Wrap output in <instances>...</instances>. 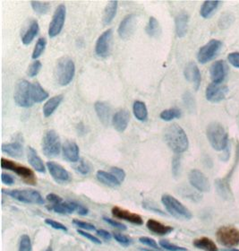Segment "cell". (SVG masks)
I'll use <instances>...</instances> for the list:
<instances>
[{"mask_svg":"<svg viewBox=\"0 0 239 251\" xmlns=\"http://www.w3.org/2000/svg\"><path fill=\"white\" fill-rule=\"evenodd\" d=\"M181 116H182L181 110H179L178 108H171V109L163 110L160 114V118L162 121H172L181 118Z\"/></svg>","mask_w":239,"mask_h":251,"instance_id":"36","label":"cell"},{"mask_svg":"<svg viewBox=\"0 0 239 251\" xmlns=\"http://www.w3.org/2000/svg\"><path fill=\"white\" fill-rule=\"evenodd\" d=\"M111 213H112V215H114L115 217H117L119 219L124 220L126 222H129L133 225H142L143 224V218L141 217L140 215L131 213L129 211L123 209V208L119 207V206H114L111 210Z\"/></svg>","mask_w":239,"mask_h":251,"instance_id":"18","label":"cell"},{"mask_svg":"<svg viewBox=\"0 0 239 251\" xmlns=\"http://www.w3.org/2000/svg\"><path fill=\"white\" fill-rule=\"evenodd\" d=\"M94 109L101 123L106 126L109 125L111 118V109L109 105L103 101H97L94 104Z\"/></svg>","mask_w":239,"mask_h":251,"instance_id":"23","label":"cell"},{"mask_svg":"<svg viewBox=\"0 0 239 251\" xmlns=\"http://www.w3.org/2000/svg\"><path fill=\"white\" fill-rule=\"evenodd\" d=\"M1 179H2V182L5 184V185H7V186H11V185L15 183L14 178L7 173H3L1 174Z\"/></svg>","mask_w":239,"mask_h":251,"instance_id":"57","label":"cell"},{"mask_svg":"<svg viewBox=\"0 0 239 251\" xmlns=\"http://www.w3.org/2000/svg\"><path fill=\"white\" fill-rule=\"evenodd\" d=\"M118 5L119 2L117 1H110L109 4L105 8L104 14H103V23L104 25H109L116 16L117 11H118Z\"/></svg>","mask_w":239,"mask_h":251,"instance_id":"35","label":"cell"},{"mask_svg":"<svg viewBox=\"0 0 239 251\" xmlns=\"http://www.w3.org/2000/svg\"><path fill=\"white\" fill-rule=\"evenodd\" d=\"M180 164H181L180 157L178 156V155L173 157V160H172V172H173L174 176H177L179 174Z\"/></svg>","mask_w":239,"mask_h":251,"instance_id":"50","label":"cell"},{"mask_svg":"<svg viewBox=\"0 0 239 251\" xmlns=\"http://www.w3.org/2000/svg\"><path fill=\"white\" fill-rule=\"evenodd\" d=\"M184 75L187 81L190 82L193 85L194 89L197 91L200 88L201 82H202V75L197 65L193 62H189L187 64V66L184 69Z\"/></svg>","mask_w":239,"mask_h":251,"instance_id":"15","label":"cell"},{"mask_svg":"<svg viewBox=\"0 0 239 251\" xmlns=\"http://www.w3.org/2000/svg\"><path fill=\"white\" fill-rule=\"evenodd\" d=\"M193 246L203 251H218V247L207 237H201L193 241Z\"/></svg>","mask_w":239,"mask_h":251,"instance_id":"31","label":"cell"},{"mask_svg":"<svg viewBox=\"0 0 239 251\" xmlns=\"http://www.w3.org/2000/svg\"><path fill=\"white\" fill-rule=\"evenodd\" d=\"M209 143L216 151H226L228 148L229 136L223 126L218 122H212L206 128Z\"/></svg>","mask_w":239,"mask_h":251,"instance_id":"2","label":"cell"},{"mask_svg":"<svg viewBox=\"0 0 239 251\" xmlns=\"http://www.w3.org/2000/svg\"><path fill=\"white\" fill-rule=\"evenodd\" d=\"M161 202L166 208L167 211L174 217L177 219L190 220L192 219V213L185 206L184 204L179 202L176 198L172 197L170 195L165 194L161 198Z\"/></svg>","mask_w":239,"mask_h":251,"instance_id":"3","label":"cell"},{"mask_svg":"<svg viewBox=\"0 0 239 251\" xmlns=\"http://www.w3.org/2000/svg\"><path fill=\"white\" fill-rule=\"evenodd\" d=\"M45 223H46L48 225L51 226L53 229H55V230H62V231H68V228H67L65 225H62V224H61V223H59V222L55 221V220L46 219L45 220Z\"/></svg>","mask_w":239,"mask_h":251,"instance_id":"46","label":"cell"},{"mask_svg":"<svg viewBox=\"0 0 239 251\" xmlns=\"http://www.w3.org/2000/svg\"><path fill=\"white\" fill-rule=\"evenodd\" d=\"M229 93V88L226 85L212 83L206 88L205 96L210 102L217 103L223 100Z\"/></svg>","mask_w":239,"mask_h":251,"instance_id":"14","label":"cell"},{"mask_svg":"<svg viewBox=\"0 0 239 251\" xmlns=\"http://www.w3.org/2000/svg\"><path fill=\"white\" fill-rule=\"evenodd\" d=\"M31 251V239L29 235L21 236L20 244H19V251Z\"/></svg>","mask_w":239,"mask_h":251,"instance_id":"42","label":"cell"},{"mask_svg":"<svg viewBox=\"0 0 239 251\" xmlns=\"http://www.w3.org/2000/svg\"><path fill=\"white\" fill-rule=\"evenodd\" d=\"M40 30L39 24L37 21H32L30 25L29 28L27 29L26 31L24 32V34L22 37V42L24 45H29L36 37L38 32Z\"/></svg>","mask_w":239,"mask_h":251,"instance_id":"34","label":"cell"},{"mask_svg":"<svg viewBox=\"0 0 239 251\" xmlns=\"http://www.w3.org/2000/svg\"><path fill=\"white\" fill-rule=\"evenodd\" d=\"M216 238L222 246L232 248L239 244V230L232 226H222L216 232Z\"/></svg>","mask_w":239,"mask_h":251,"instance_id":"9","label":"cell"},{"mask_svg":"<svg viewBox=\"0 0 239 251\" xmlns=\"http://www.w3.org/2000/svg\"><path fill=\"white\" fill-rule=\"evenodd\" d=\"M227 75L226 64L222 60L213 63L210 68V75L214 84H220L224 81Z\"/></svg>","mask_w":239,"mask_h":251,"instance_id":"19","label":"cell"},{"mask_svg":"<svg viewBox=\"0 0 239 251\" xmlns=\"http://www.w3.org/2000/svg\"><path fill=\"white\" fill-rule=\"evenodd\" d=\"M75 74V66L73 60L64 57L58 60L56 68V78L61 86H67L73 81Z\"/></svg>","mask_w":239,"mask_h":251,"instance_id":"4","label":"cell"},{"mask_svg":"<svg viewBox=\"0 0 239 251\" xmlns=\"http://www.w3.org/2000/svg\"><path fill=\"white\" fill-rule=\"evenodd\" d=\"M229 63L234 68H239V52H232L228 56Z\"/></svg>","mask_w":239,"mask_h":251,"instance_id":"55","label":"cell"},{"mask_svg":"<svg viewBox=\"0 0 239 251\" xmlns=\"http://www.w3.org/2000/svg\"><path fill=\"white\" fill-rule=\"evenodd\" d=\"M113 238L119 243H120L121 245H123V246H129L131 242H132V240H131L130 238H128V237H126L125 235H122V234H120V233H115L114 235H113Z\"/></svg>","mask_w":239,"mask_h":251,"instance_id":"48","label":"cell"},{"mask_svg":"<svg viewBox=\"0 0 239 251\" xmlns=\"http://www.w3.org/2000/svg\"><path fill=\"white\" fill-rule=\"evenodd\" d=\"M146 226L149 230L152 231L153 233L158 234V235L164 236L170 233L173 228L167 225H162L160 222H158L156 220H148Z\"/></svg>","mask_w":239,"mask_h":251,"instance_id":"28","label":"cell"},{"mask_svg":"<svg viewBox=\"0 0 239 251\" xmlns=\"http://www.w3.org/2000/svg\"><path fill=\"white\" fill-rule=\"evenodd\" d=\"M79 204L74 201H63L58 204H51L48 209L59 215H70L77 211Z\"/></svg>","mask_w":239,"mask_h":251,"instance_id":"22","label":"cell"},{"mask_svg":"<svg viewBox=\"0 0 239 251\" xmlns=\"http://www.w3.org/2000/svg\"><path fill=\"white\" fill-rule=\"evenodd\" d=\"M96 178L99 182L104 184L110 188H118L121 185L119 178L114 176L111 173H107L104 171H98L96 174Z\"/></svg>","mask_w":239,"mask_h":251,"instance_id":"26","label":"cell"},{"mask_svg":"<svg viewBox=\"0 0 239 251\" xmlns=\"http://www.w3.org/2000/svg\"><path fill=\"white\" fill-rule=\"evenodd\" d=\"M45 251H52V249H51V247H49V248L47 249V250H46Z\"/></svg>","mask_w":239,"mask_h":251,"instance_id":"60","label":"cell"},{"mask_svg":"<svg viewBox=\"0 0 239 251\" xmlns=\"http://www.w3.org/2000/svg\"><path fill=\"white\" fill-rule=\"evenodd\" d=\"M64 96L63 95H56L52 98L47 100V102L43 106V115L46 118H48L52 115L57 110L58 106L62 102Z\"/></svg>","mask_w":239,"mask_h":251,"instance_id":"29","label":"cell"},{"mask_svg":"<svg viewBox=\"0 0 239 251\" xmlns=\"http://www.w3.org/2000/svg\"><path fill=\"white\" fill-rule=\"evenodd\" d=\"M14 99L22 108H30L34 104L31 96V84L26 80H20L16 84Z\"/></svg>","mask_w":239,"mask_h":251,"instance_id":"7","label":"cell"},{"mask_svg":"<svg viewBox=\"0 0 239 251\" xmlns=\"http://www.w3.org/2000/svg\"><path fill=\"white\" fill-rule=\"evenodd\" d=\"M6 195L12 199H16L25 204H43L45 203L42 194L35 189H13L6 191Z\"/></svg>","mask_w":239,"mask_h":251,"instance_id":"5","label":"cell"},{"mask_svg":"<svg viewBox=\"0 0 239 251\" xmlns=\"http://www.w3.org/2000/svg\"><path fill=\"white\" fill-rule=\"evenodd\" d=\"M2 151L14 158H21L24 155V147L19 141L2 145Z\"/></svg>","mask_w":239,"mask_h":251,"instance_id":"27","label":"cell"},{"mask_svg":"<svg viewBox=\"0 0 239 251\" xmlns=\"http://www.w3.org/2000/svg\"><path fill=\"white\" fill-rule=\"evenodd\" d=\"M73 225L78 226L79 228L83 229L85 230H95V226L92 224H89L86 222H83V221H80V220L73 219Z\"/></svg>","mask_w":239,"mask_h":251,"instance_id":"49","label":"cell"},{"mask_svg":"<svg viewBox=\"0 0 239 251\" xmlns=\"http://www.w3.org/2000/svg\"><path fill=\"white\" fill-rule=\"evenodd\" d=\"M223 43L218 40H211L199 50L197 59L201 64H206L213 60L220 51Z\"/></svg>","mask_w":239,"mask_h":251,"instance_id":"10","label":"cell"},{"mask_svg":"<svg viewBox=\"0 0 239 251\" xmlns=\"http://www.w3.org/2000/svg\"><path fill=\"white\" fill-rule=\"evenodd\" d=\"M189 182L191 186L197 189L199 192H208L211 189V185L209 181L208 178L199 170H192L189 173Z\"/></svg>","mask_w":239,"mask_h":251,"instance_id":"13","label":"cell"},{"mask_svg":"<svg viewBox=\"0 0 239 251\" xmlns=\"http://www.w3.org/2000/svg\"><path fill=\"white\" fill-rule=\"evenodd\" d=\"M33 11L38 15H46L50 9V4L48 2H40L32 1L31 3Z\"/></svg>","mask_w":239,"mask_h":251,"instance_id":"39","label":"cell"},{"mask_svg":"<svg viewBox=\"0 0 239 251\" xmlns=\"http://www.w3.org/2000/svg\"><path fill=\"white\" fill-rule=\"evenodd\" d=\"M63 156L69 162H77L80 160V150L75 142L67 141L63 146Z\"/></svg>","mask_w":239,"mask_h":251,"instance_id":"20","label":"cell"},{"mask_svg":"<svg viewBox=\"0 0 239 251\" xmlns=\"http://www.w3.org/2000/svg\"><path fill=\"white\" fill-rule=\"evenodd\" d=\"M67 16V8L66 5H59L53 15L52 20L48 27V35L50 38L57 36L61 31L65 25Z\"/></svg>","mask_w":239,"mask_h":251,"instance_id":"11","label":"cell"},{"mask_svg":"<svg viewBox=\"0 0 239 251\" xmlns=\"http://www.w3.org/2000/svg\"><path fill=\"white\" fill-rule=\"evenodd\" d=\"M188 22H189V16L186 12H181L177 15L175 19L176 33L177 37L182 38L187 34V30H188Z\"/></svg>","mask_w":239,"mask_h":251,"instance_id":"25","label":"cell"},{"mask_svg":"<svg viewBox=\"0 0 239 251\" xmlns=\"http://www.w3.org/2000/svg\"><path fill=\"white\" fill-rule=\"evenodd\" d=\"M97 234H98V236H99V237L103 238L106 241H110V240L112 239V235L109 233V231L102 230V229H99V230H97Z\"/></svg>","mask_w":239,"mask_h":251,"instance_id":"58","label":"cell"},{"mask_svg":"<svg viewBox=\"0 0 239 251\" xmlns=\"http://www.w3.org/2000/svg\"><path fill=\"white\" fill-rule=\"evenodd\" d=\"M42 151L48 158L59 155L61 152V141L55 130H48L42 139Z\"/></svg>","mask_w":239,"mask_h":251,"instance_id":"8","label":"cell"},{"mask_svg":"<svg viewBox=\"0 0 239 251\" xmlns=\"http://www.w3.org/2000/svg\"><path fill=\"white\" fill-rule=\"evenodd\" d=\"M47 167L52 178L58 183H66L69 181L70 175L65 168L57 162H48Z\"/></svg>","mask_w":239,"mask_h":251,"instance_id":"17","label":"cell"},{"mask_svg":"<svg viewBox=\"0 0 239 251\" xmlns=\"http://www.w3.org/2000/svg\"><path fill=\"white\" fill-rule=\"evenodd\" d=\"M42 67V62L39 61V60H35V61L32 63L31 66H30V68H28V72H27L28 75H29L30 77H35L37 75L39 74V72L41 71Z\"/></svg>","mask_w":239,"mask_h":251,"instance_id":"43","label":"cell"},{"mask_svg":"<svg viewBox=\"0 0 239 251\" xmlns=\"http://www.w3.org/2000/svg\"><path fill=\"white\" fill-rule=\"evenodd\" d=\"M234 21V15L232 13H224L218 20V27L221 30H226L232 25Z\"/></svg>","mask_w":239,"mask_h":251,"instance_id":"38","label":"cell"},{"mask_svg":"<svg viewBox=\"0 0 239 251\" xmlns=\"http://www.w3.org/2000/svg\"><path fill=\"white\" fill-rule=\"evenodd\" d=\"M141 243L151 247L152 249H159V244L153 239L148 238V237H141L139 239Z\"/></svg>","mask_w":239,"mask_h":251,"instance_id":"52","label":"cell"},{"mask_svg":"<svg viewBox=\"0 0 239 251\" xmlns=\"http://www.w3.org/2000/svg\"><path fill=\"white\" fill-rule=\"evenodd\" d=\"M31 96L34 103H40L48 98V94L39 83H33L31 84Z\"/></svg>","mask_w":239,"mask_h":251,"instance_id":"32","label":"cell"},{"mask_svg":"<svg viewBox=\"0 0 239 251\" xmlns=\"http://www.w3.org/2000/svg\"><path fill=\"white\" fill-rule=\"evenodd\" d=\"M27 157H28V162L31 164V167L38 173H44L46 172V167L42 162V158L39 156L38 152L32 147L28 148Z\"/></svg>","mask_w":239,"mask_h":251,"instance_id":"24","label":"cell"},{"mask_svg":"<svg viewBox=\"0 0 239 251\" xmlns=\"http://www.w3.org/2000/svg\"><path fill=\"white\" fill-rule=\"evenodd\" d=\"M110 173H112L114 176L119 178L120 182L124 181L125 178V173L124 170L118 167H112L110 169Z\"/></svg>","mask_w":239,"mask_h":251,"instance_id":"51","label":"cell"},{"mask_svg":"<svg viewBox=\"0 0 239 251\" xmlns=\"http://www.w3.org/2000/svg\"><path fill=\"white\" fill-rule=\"evenodd\" d=\"M103 220H104L106 223H108L109 225H111L112 227H115V228L120 229V230H126V226L124 224H122V223H119V222H117L115 220L110 219L109 217H103Z\"/></svg>","mask_w":239,"mask_h":251,"instance_id":"53","label":"cell"},{"mask_svg":"<svg viewBox=\"0 0 239 251\" xmlns=\"http://www.w3.org/2000/svg\"><path fill=\"white\" fill-rule=\"evenodd\" d=\"M184 99V103L187 106V109L190 111H193L195 109V100L190 93H186L183 96Z\"/></svg>","mask_w":239,"mask_h":251,"instance_id":"45","label":"cell"},{"mask_svg":"<svg viewBox=\"0 0 239 251\" xmlns=\"http://www.w3.org/2000/svg\"><path fill=\"white\" fill-rule=\"evenodd\" d=\"M77 232H78L79 234L83 236L84 238L88 239L89 241L94 242V244H98V245L101 244V241H100L99 238H97V237H95V236L90 234L88 232H86L85 230H77Z\"/></svg>","mask_w":239,"mask_h":251,"instance_id":"54","label":"cell"},{"mask_svg":"<svg viewBox=\"0 0 239 251\" xmlns=\"http://www.w3.org/2000/svg\"><path fill=\"white\" fill-rule=\"evenodd\" d=\"M130 120V114L127 110H120L115 113L112 118V124L115 129L119 132H124L127 128Z\"/></svg>","mask_w":239,"mask_h":251,"instance_id":"21","label":"cell"},{"mask_svg":"<svg viewBox=\"0 0 239 251\" xmlns=\"http://www.w3.org/2000/svg\"><path fill=\"white\" fill-rule=\"evenodd\" d=\"M136 22H137V16H135V14H131L125 16L120 23L119 30H118L120 38L124 40L128 39L135 31Z\"/></svg>","mask_w":239,"mask_h":251,"instance_id":"16","label":"cell"},{"mask_svg":"<svg viewBox=\"0 0 239 251\" xmlns=\"http://www.w3.org/2000/svg\"><path fill=\"white\" fill-rule=\"evenodd\" d=\"M161 31L160 24L155 17H151L146 26V32L150 37H156L159 35Z\"/></svg>","mask_w":239,"mask_h":251,"instance_id":"37","label":"cell"},{"mask_svg":"<svg viewBox=\"0 0 239 251\" xmlns=\"http://www.w3.org/2000/svg\"><path fill=\"white\" fill-rule=\"evenodd\" d=\"M220 4L221 3L219 1H205V2H203L201 10H200V15L205 19L211 18L213 16V14L217 11Z\"/></svg>","mask_w":239,"mask_h":251,"instance_id":"30","label":"cell"},{"mask_svg":"<svg viewBox=\"0 0 239 251\" xmlns=\"http://www.w3.org/2000/svg\"><path fill=\"white\" fill-rule=\"evenodd\" d=\"M133 112L138 121L144 122L148 120V110L145 103L142 100H135L133 105Z\"/></svg>","mask_w":239,"mask_h":251,"instance_id":"33","label":"cell"},{"mask_svg":"<svg viewBox=\"0 0 239 251\" xmlns=\"http://www.w3.org/2000/svg\"><path fill=\"white\" fill-rule=\"evenodd\" d=\"M1 168L7 171H12L16 173L19 177L23 178V180L27 184L35 185L37 183L36 176L31 169L17 164L16 162L7 160L5 158L1 159Z\"/></svg>","mask_w":239,"mask_h":251,"instance_id":"6","label":"cell"},{"mask_svg":"<svg viewBox=\"0 0 239 251\" xmlns=\"http://www.w3.org/2000/svg\"><path fill=\"white\" fill-rule=\"evenodd\" d=\"M112 37L113 31L111 29L105 31L99 35L95 45V52L99 58H107L109 56Z\"/></svg>","mask_w":239,"mask_h":251,"instance_id":"12","label":"cell"},{"mask_svg":"<svg viewBox=\"0 0 239 251\" xmlns=\"http://www.w3.org/2000/svg\"><path fill=\"white\" fill-rule=\"evenodd\" d=\"M46 45H47V41L44 37H42L38 40L36 45L34 47L33 50V52H32V58L33 59H37L38 58H40L42 55V53L44 52L45 49H46Z\"/></svg>","mask_w":239,"mask_h":251,"instance_id":"41","label":"cell"},{"mask_svg":"<svg viewBox=\"0 0 239 251\" xmlns=\"http://www.w3.org/2000/svg\"><path fill=\"white\" fill-rule=\"evenodd\" d=\"M165 141L168 147L177 154L186 152L189 147L187 133L180 126L172 124L165 130Z\"/></svg>","mask_w":239,"mask_h":251,"instance_id":"1","label":"cell"},{"mask_svg":"<svg viewBox=\"0 0 239 251\" xmlns=\"http://www.w3.org/2000/svg\"><path fill=\"white\" fill-rule=\"evenodd\" d=\"M216 189L218 190L219 196H221L223 199H229L231 192L229 189V184L226 183L225 180H222V179L216 180Z\"/></svg>","mask_w":239,"mask_h":251,"instance_id":"40","label":"cell"},{"mask_svg":"<svg viewBox=\"0 0 239 251\" xmlns=\"http://www.w3.org/2000/svg\"><path fill=\"white\" fill-rule=\"evenodd\" d=\"M76 171L83 175H87L91 172V166L88 162L85 161H81L78 165L76 166Z\"/></svg>","mask_w":239,"mask_h":251,"instance_id":"47","label":"cell"},{"mask_svg":"<svg viewBox=\"0 0 239 251\" xmlns=\"http://www.w3.org/2000/svg\"><path fill=\"white\" fill-rule=\"evenodd\" d=\"M76 212L80 215H86L89 213L88 209L85 206H83V205L80 204H79L78 208H77Z\"/></svg>","mask_w":239,"mask_h":251,"instance_id":"59","label":"cell"},{"mask_svg":"<svg viewBox=\"0 0 239 251\" xmlns=\"http://www.w3.org/2000/svg\"><path fill=\"white\" fill-rule=\"evenodd\" d=\"M160 246L161 248H163L164 250L168 251H187L186 248L177 246V245L172 244L170 242H168L167 241H164V240L160 241Z\"/></svg>","mask_w":239,"mask_h":251,"instance_id":"44","label":"cell"},{"mask_svg":"<svg viewBox=\"0 0 239 251\" xmlns=\"http://www.w3.org/2000/svg\"><path fill=\"white\" fill-rule=\"evenodd\" d=\"M46 199H47L48 202H50L52 204H58V203H61L64 201L59 196H57V195L54 193L48 194L46 197Z\"/></svg>","mask_w":239,"mask_h":251,"instance_id":"56","label":"cell"}]
</instances>
